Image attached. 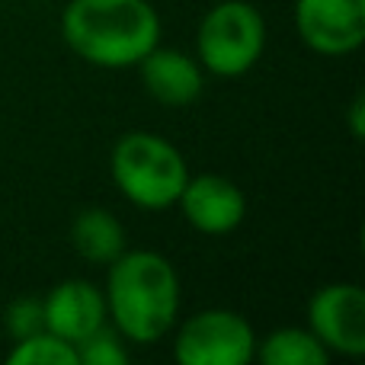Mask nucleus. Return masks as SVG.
<instances>
[{"mask_svg":"<svg viewBox=\"0 0 365 365\" xmlns=\"http://www.w3.org/2000/svg\"><path fill=\"white\" fill-rule=\"evenodd\" d=\"M106 314L132 346H154L180 321V272L158 250H122L106 266Z\"/></svg>","mask_w":365,"mask_h":365,"instance_id":"1","label":"nucleus"},{"mask_svg":"<svg viewBox=\"0 0 365 365\" xmlns=\"http://www.w3.org/2000/svg\"><path fill=\"white\" fill-rule=\"evenodd\" d=\"M160 13L151 0H68L64 45L103 71L135 68L160 42Z\"/></svg>","mask_w":365,"mask_h":365,"instance_id":"2","label":"nucleus"},{"mask_svg":"<svg viewBox=\"0 0 365 365\" xmlns=\"http://www.w3.org/2000/svg\"><path fill=\"white\" fill-rule=\"evenodd\" d=\"M109 173L125 202L160 212L177 205L189 180V164L173 141L154 132H125L113 145Z\"/></svg>","mask_w":365,"mask_h":365,"instance_id":"3","label":"nucleus"},{"mask_svg":"<svg viewBox=\"0 0 365 365\" xmlns=\"http://www.w3.org/2000/svg\"><path fill=\"white\" fill-rule=\"evenodd\" d=\"M266 51V19L250 0H221L195 29V58L212 77H244Z\"/></svg>","mask_w":365,"mask_h":365,"instance_id":"4","label":"nucleus"},{"mask_svg":"<svg viewBox=\"0 0 365 365\" xmlns=\"http://www.w3.org/2000/svg\"><path fill=\"white\" fill-rule=\"evenodd\" d=\"M173 359L180 365H250L257 330L240 311L205 308L173 324Z\"/></svg>","mask_w":365,"mask_h":365,"instance_id":"5","label":"nucleus"},{"mask_svg":"<svg viewBox=\"0 0 365 365\" xmlns=\"http://www.w3.org/2000/svg\"><path fill=\"white\" fill-rule=\"evenodd\" d=\"M304 327L330 356L359 359L365 353V292L356 282H327L308 298Z\"/></svg>","mask_w":365,"mask_h":365,"instance_id":"6","label":"nucleus"},{"mask_svg":"<svg viewBox=\"0 0 365 365\" xmlns=\"http://www.w3.org/2000/svg\"><path fill=\"white\" fill-rule=\"evenodd\" d=\"M295 29L317 55H353L365 42V0H295Z\"/></svg>","mask_w":365,"mask_h":365,"instance_id":"7","label":"nucleus"},{"mask_svg":"<svg viewBox=\"0 0 365 365\" xmlns=\"http://www.w3.org/2000/svg\"><path fill=\"white\" fill-rule=\"evenodd\" d=\"M180 215L186 225L208 237H225L237 231L247 218V195L231 177L221 173H189L177 199Z\"/></svg>","mask_w":365,"mask_h":365,"instance_id":"8","label":"nucleus"},{"mask_svg":"<svg viewBox=\"0 0 365 365\" xmlns=\"http://www.w3.org/2000/svg\"><path fill=\"white\" fill-rule=\"evenodd\" d=\"M141 74V87L151 96L154 103L170 109H186L192 106L195 100L205 90V68L199 64V58L189 55L182 48H173V45H154L138 64Z\"/></svg>","mask_w":365,"mask_h":365,"instance_id":"9","label":"nucleus"},{"mask_svg":"<svg viewBox=\"0 0 365 365\" xmlns=\"http://www.w3.org/2000/svg\"><path fill=\"white\" fill-rule=\"evenodd\" d=\"M42 314L45 330L58 334L74 346L87 340L93 330H100L103 324H109L106 295L100 285L87 282V279H64L55 289H48L42 298Z\"/></svg>","mask_w":365,"mask_h":365,"instance_id":"10","label":"nucleus"},{"mask_svg":"<svg viewBox=\"0 0 365 365\" xmlns=\"http://www.w3.org/2000/svg\"><path fill=\"white\" fill-rule=\"evenodd\" d=\"M71 247L81 259L93 266H109L125 250V227L109 208L90 205L81 208L71 221Z\"/></svg>","mask_w":365,"mask_h":365,"instance_id":"11","label":"nucleus"},{"mask_svg":"<svg viewBox=\"0 0 365 365\" xmlns=\"http://www.w3.org/2000/svg\"><path fill=\"white\" fill-rule=\"evenodd\" d=\"M334 356L308 327H276L259 340L253 362L263 365H327Z\"/></svg>","mask_w":365,"mask_h":365,"instance_id":"12","label":"nucleus"},{"mask_svg":"<svg viewBox=\"0 0 365 365\" xmlns=\"http://www.w3.org/2000/svg\"><path fill=\"white\" fill-rule=\"evenodd\" d=\"M6 362L10 365H77V346L61 340L51 330H36L29 336L13 340Z\"/></svg>","mask_w":365,"mask_h":365,"instance_id":"13","label":"nucleus"},{"mask_svg":"<svg viewBox=\"0 0 365 365\" xmlns=\"http://www.w3.org/2000/svg\"><path fill=\"white\" fill-rule=\"evenodd\" d=\"M128 343L119 336L113 324H103L100 330L77 343V365H125Z\"/></svg>","mask_w":365,"mask_h":365,"instance_id":"14","label":"nucleus"},{"mask_svg":"<svg viewBox=\"0 0 365 365\" xmlns=\"http://www.w3.org/2000/svg\"><path fill=\"white\" fill-rule=\"evenodd\" d=\"M4 324L6 330H10L13 340H19V336H29L36 334V330H45V314H42V298H16V302L6 304L4 311Z\"/></svg>","mask_w":365,"mask_h":365,"instance_id":"15","label":"nucleus"},{"mask_svg":"<svg viewBox=\"0 0 365 365\" xmlns=\"http://www.w3.org/2000/svg\"><path fill=\"white\" fill-rule=\"evenodd\" d=\"M362 115H365V96L356 93V100L349 103V128H353V138H362V132H365Z\"/></svg>","mask_w":365,"mask_h":365,"instance_id":"16","label":"nucleus"}]
</instances>
